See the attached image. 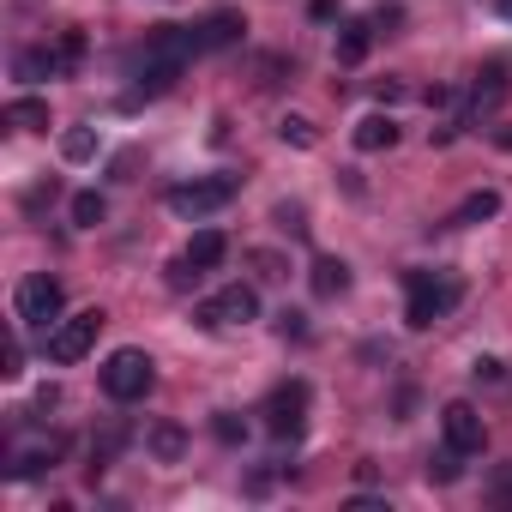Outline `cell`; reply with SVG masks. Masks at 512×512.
I'll list each match as a JSON object with an SVG mask.
<instances>
[{
  "mask_svg": "<svg viewBox=\"0 0 512 512\" xmlns=\"http://www.w3.org/2000/svg\"><path fill=\"white\" fill-rule=\"evenodd\" d=\"M193 55H199V37H193L187 25H151L145 49L133 55V79H139V91H145V97L175 91V79H181V67H187Z\"/></svg>",
  "mask_w": 512,
  "mask_h": 512,
  "instance_id": "1",
  "label": "cell"
},
{
  "mask_svg": "<svg viewBox=\"0 0 512 512\" xmlns=\"http://www.w3.org/2000/svg\"><path fill=\"white\" fill-rule=\"evenodd\" d=\"M404 290H410V302H404V326H410V332H428V326H434L440 314H452L458 296H464V284H458L452 272H410Z\"/></svg>",
  "mask_w": 512,
  "mask_h": 512,
  "instance_id": "2",
  "label": "cell"
},
{
  "mask_svg": "<svg viewBox=\"0 0 512 512\" xmlns=\"http://www.w3.org/2000/svg\"><path fill=\"white\" fill-rule=\"evenodd\" d=\"M103 326H109L103 308H85V314H73V320H55V326H49V362H55V368L85 362V356L97 350V332H103Z\"/></svg>",
  "mask_w": 512,
  "mask_h": 512,
  "instance_id": "3",
  "label": "cell"
},
{
  "mask_svg": "<svg viewBox=\"0 0 512 512\" xmlns=\"http://www.w3.org/2000/svg\"><path fill=\"white\" fill-rule=\"evenodd\" d=\"M151 356L145 350H115L109 362H103V392L115 398V404H139L145 392H151Z\"/></svg>",
  "mask_w": 512,
  "mask_h": 512,
  "instance_id": "4",
  "label": "cell"
},
{
  "mask_svg": "<svg viewBox=\"0 0 512 512\" xmlns=\"http://www.w3.org/2000/svg\"><path fill=\"white\" fill-rule=\"evenodd\" d=\"M235 199V175H205V181H181L169 187V211L175 217H211Z\"/></svg>",
  "mask_w": 512,
  "mask_h": 512,
  "instance_id": "5",
  "label": "cell"
},
{
  "mask_svg": "<svg viewBox=\"0 0 512 512\" xmlns=\"http://www.w3.org/2000/svg\"><path fill=\"white\" fill-rule=\"evenodd\" d=\"M61 308H67V290H61V278H49V272H31L25 284H19V320L25 326H55L61 320Z\"/></svg>",
  "mask_w": 512,
  "mask_h": 512,
  "instance_id": "6",
  "label": "cell"
},
{
  "mask_svg": "<svg viewBox=\"0 0 512 512\" xmlns=\"http://www.w3.org/2000/svg\"><path fill=\"white\" fill-rule=\"evenodd\" d=\"M266 428L278 440H302V428H308V380H284L266 398Z\"/></svg>",
  "mask_w": 512,
  "mask_h": 512,
  "instance_id": "7",
  "label": "cell"
},
{
  "mask_svg": "<svg viewBox=\"0 0 512 512\" xmlns=\"http://www.w3.org/2000/svg\"><path fill=\"white\" fill-rule=\"evenodd\" d=\"M247 320H260V290L253 284H229L211 302H199V326H247Z\"/></svg>",
  "mask_w": 512,
  "mask_h": 512,
  "instance_id": "8",
  "label": "cell"
},
{
  "mask_svg": "<svg viewBox=\"0 0 512 512\" xmlns=\"http://www.w3.org/2000/svg\"><path fill=\"white\" fill-rule=\"evenodd\" d=\"M440 434H446V446L464 452V458H476V452L488 446V428H482V416H476L470 398H452V404L440 410Z\"/></svg>",
  "mask_w": 512,
  "mask_h": 512,
  "instance_id": "9",
  "label": "cell"
},
{
  "mask_svg": "<svg viewBox=\"0 0 512 512\" xmlns=\"http://www.w3.org/2000/svg\"><path fill=\"white\" fill-rule=\"evenodd\" d=\"M241 31H247V19H241L235 7H217V13H205V19L193 25L199 55H205V49H235V43H241Z\"/></svg>",
  "mask_w": 512,
  "mask_h": 512,
  "instance_id": "10",
  "label": "cell"
},
{
  "mask_svg": "<svg viewBox=\"0 0 512 512\" xmlns=\"http://www.w3.org/2000/svg\"><path fill=\"white\" fill-rule=\"evenodd\" d=\"M368 49H374V25L350 19V25L338 31V67H362V61H368Z\"/></svg>",
  "mask_w": 512,
  "mask_h": 512,
  "instance_id": "11",
  "label": "cell"
},
{
  "mask_svg": "<svg viewBox=\"0 0 512 512\" xmlns=\"http://www.w3.org/2000/svg\"><path fill=\"white\" fill-rule=\"evenodd\" d=\"M398 145V121L392 115H362L356 121V151H392Z\"/></svg>",
  "mask_w": 512,
  "mask_h": 512,
  "instance_id": "12",
  "label": "cell"
},
{
  "mask_svg": "<svg viewBox=\"0 0 512 512\" xmlns=\"http://www.w3.org/2000/svg\"><path fill=\"white\" fill-rule=\"evenodd\" d=\"M7 127H13V133H49V103H43V97L7 103Z\"/></svg>",
  "mask_w": 512,
  "mask_h": 512,
  "instance_id": "13",
  "label": "cell"
},
{
  "mask_svg": "<svg viewBox=\"0 0 512 512\" xmlns=\"http://www.w3.org/2000/svg\"><path fill=\"white\" fill-rule=\"evenodd\" d=\"M145 446H151L157 464H181V458H187V434H181L175 422H157V428L145 434Z\"/></svg>",
  "mask_w": 512,
  "mask_h": 512,
  "instance_id": "14",
  "label": "cell"
},
{
  "mask_svg": "<svg viewBox=\"0 0 512 512\" xmlns=\"http://www.w3.org/2000/svg\"><path fill=\"white\" fill-rule=\"evenodd\" d=\"M223 253H229V241H223V229H199V235L187 241V260H193L199 272H211V266H223Z\"/></svg>",
  "mask_w": 512,
  "mask_h": 512,
  "instance_id": "15",
  "label": "cell"
},
{
  "mask_svg": "<svg viewBox=\"0 0 512 512\" xmlns=\"http://www.w3.org/2000/svg\"><path fill=\"white\" fill-rule=\"evenodd\" d=\"M61 452H67L61 440H49V446H37V452H19V458L7 464V476H13V482H25V476H43V470H55V458H61Z\"/></svg>",
  "mask_w": 512,
  "mask_h": 512,
  "instance_id": "16",
  "label": "cell"
},
{
  "mask_svg": "<svg viewBox=\"0 0 512 512\" xmlns=\"http://www.w3.org/2000/svg\"><path fill=\"white\" fill-rule=\"evenodd\" d=\"M494 211H500V193H494V187H482V193H470V199L452 211V223H458V229H470V223H488Z\"/></svg>",
  "mask_w": 512,
  "mask_h": 512,
  "instance_id": "17",
  "label": "cell"
},
{
  "mask_svg": "<svg viewBox=\"0 0 512 512\" xmlns=\"http://www.w3.org/2000/svg\"><path fill=\"white\" fill-rule=\"evenodd\" d=\"M344 290H350V266H344V260H314V296L332 302V296H344Z\"/></svg>",
  "mask_w": 512,
  "mask_h": 512,
  "instance_id": "18",
  "label": "cell"
},
{
  "mask_svg": "<svg viewBox=\"0 0 512 512\" xmlns=\"http://www.w3.org/2000/svg\"><path fill=\"white\" fill-rule=\"evenodd\" d=\"M13 73H19V79H55V73H61V55H49V49H25V55L13 61Z\"/></svg>",
  "mask_w": 512,
  "mask_h": 512,
  "instance_id": "19",
  "label": "cell"
},
{
  "mask_svg": "<svg viewBox=\"0 0 512 512\" xmlns=\"http://www.w3.org/2000/svg\"><path fill=\"white\" fill-rule=\"evenodd\" d=\"M278 139H284V145H296V151H314V145H320V133H314V121H308V115H284V121H278Z\"/></svg>",
  "mask_w": 512,
  "mask_h": 512,
  "instance_id": "20",
  "label": "cell"
},
{
  "mask_svg": "<svg viewBox=\"0 0 512 512\" xmlns=\"http://www.w3.org/2000/svg\"><path fill=\"white\" fill-rule=\"evenodd\" d=\"M500 97H506V73H500V67L476 73V115H482V109H500Z\"/></svg>",
  "mask_w": 512,
  "mask_h": 512,
  "instance_id": "21",
  "label": "cell"
},
{
  "mask_svg": "<svg viewBox=\"0 0 512 512\" xmlns=\"http://www.w3.org/2000/svg\"><path fill=\"white\" fill-rule=\"evenodd\" d=\"M61 157H67V163H91V157H97V133H91V127L61 133Z\"/></svg>",
  "mask_w": 512,
  "mask_h": 512,
  "instance_id": "22",
  "label": "cell"
},
{
  "mask_svg": "<svg viewBox=\"0 0 512 512\" xmlns=\"http://www.w3.org/2000/svg\"><path fill=\"white\" fill-rule=\"evenodd\" d=\"M103 217H109V199L103 193H73V223L79 229H97Z\"/></svg>",
  "mask_w": 512,
  "mask_h": 512,
  "instance_id": "23",
  "label": "cell"
},
{
  "mask_svg": "<svg viewBox=\"0 0 512 512\" xmlns=\"http://www.w3.org/2000/svg\"><path fill=\"white\" fill-rule=\"evenodd\" d=\"M0 374H7V380L25 374V344H19V332H7V344H0Z\"/></svg>",
  "mask_w": 512,
  "mask_h": 512,
  "instance_id": "24",
  "label": "cell"
},
{
  "mask_svg": "<svg viewBox=\"0 0 512 512\" xmlns=\"http://www.w3.org/2000/svg\"><path fill=\"white\" fill-rule=\"evenodd\" d=\"M55 55H61V73H73V67H79V61H85V31H67V37H61V49H55Z\"/></svg>",
  "mask_w": 512,
  "mask_h": 512,
  "instance_id": "25",
  "label": "cell"
},
{
  "mask_svg": "<svg viewBox=\"0 0 512 512\" xmlns=\"http://www.w3.org/2000/svg\"><path fill=\"white\" fill-rule=\"evenodd\" d=\"M458 458H464V452H452V446H446L440 458H428V482H458Z\"/></svg>",
  "mask_w": 512,
  "mask_h": 512,
  "instance_id": "26",
  "label": "cell"
},
{
  "mask_svg": "<svg viewBox=\"0 0 512 512\" xmlns=\"http://www.w3.org/2000/svg\"><path fill=\"white\" fill-rule=\"evenodd\" d=\"M193 284H199V266L187 260V253H181V260L169 266V290H193Z\"/></svg>",
  "mask_w": 512,
  "mask_h": 512,
  "instance_id": "27",
  "label": "cell"
},
{
  "mask_svg": "<svg viewBox=\"0 0 512 512\" xmlns=\"http://www.w3.org/2000/svg\"><path fill=\"white\" fill-rule=\"evenodd\" d=\"M211 434H217L223 446H241V440H247V422H235V416H217V422H211Z\"/></svg>",
  "mask_w": 512,
  "mask_h": 512,
  "instance_id": "28",
  "label": "cell"
},
{
  "mask_svg": "<svg viewBox=\"0 0 512 512\" xmlns=\"http://www.w3.org/2000/svg\"><path fill=\"white\" fill-rule=\"evenodd\" d=\"M278 332H284V338H308V314L284 308V314H278Z\"/></svg>",
  "mask_w": 512,
  "mask_h": 512,
  "instance_id": "29",
  "label": "cell"
},
{
  "mask_svg": "<svg viewBox=\"0 0 512 512\" xmlns=\"http://www.w3.org/2000/svg\"><path fill=\"white\" fill-rule=\"evenodd\" d=\"M488 494H494L500 506H512V464H506V470H494V482H488Z\"/></svg>",
  "mask_w": 512,
  "mask_h": 512,
  "instance_id": "30",
  "label": "cell"
},
{
  "mask_svg": "<svg viewBox=\"0 0 512 512\" xmlns=\"http://www.w3.org/2000/svg\"><path fill=\"white\" fill-rule=\"evenodd\" d=\"M253 266H260V278H284V260H278V253H253Z\"/></svg>",
  "mask_w": 512,
  "mask_h": 512,
  "instance_id": "31",
  "label": "cell"
},
{
  "mask_svg": "<svg viewBox=\"0 0 512 512\" xmlns=\"http://www.w3.org/2000/svg\"><path fill=\"white\" fill-rule=\"evenodd\" d=\"M308 13H314L320 25H332V19H338V0H314V7H308Z\"/></svg>",
  "mask_w": 512,
  "mask_h": 512,
  "instance_id": "32",
  "label": "cell"
},
{
  "mask_svg": "<svg viewBox=\"0 0 512 512\" xmlns=\"http://www.w3.org/2000/svg\"><path fill=\"white\" fill-rule=\"evenodd\" d=\"M488 7H494V13H500V19H512V0H488Z\"/></svg>",
  "mask_w": 512,
  "mask_h": 512,
  "instance_id": "33",
  "label": "cell"
}]
</instances>
